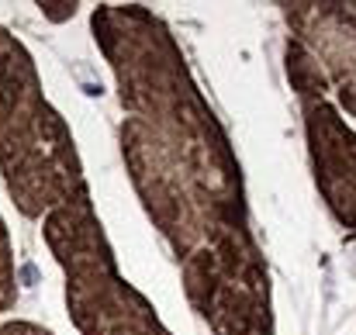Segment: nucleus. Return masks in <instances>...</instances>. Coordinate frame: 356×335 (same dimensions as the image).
Masks as SVG:
<instances>
[{"instance_id": "obj_2", "label": "nucleus", "mask_w": 356, "mask_h": 335, "mask_svg": "<svg viewBox=\"0 0 356 335\" xmlns=\"http://www.w3.org/2000/svg\"><path fill=\"white\" fill-rule=\"evenodd\" d=\"M0 173L24 218H45L90 194L66 117L45 101L31 52L7 28H0Z\"/></svg>"}, {"instance_id": "obj_3", "label": "nucleus", "mask_w": 356, "mask_h": 335, "mask_svg": "<svg viewBox=\"0 0 356 335\" xmlns=\"http://www.w3.org/2000/svg\"><path fill=\"white\" fill-rule=\"evenodd\" d=\"M42 235L63 266L70 318L80 335H173L152 301L121 277L90 194L49 211Z\"/></svg>"}, {"instance_id": "obj_4", "label": "nucleus", "mask_w": 356, "mask_h": 335, "mask_svg": "<svg viewBox=\"0 0 356 335\" xmlns=\"http://www.w3.org/2000/svg\"><path fill=\"white\" fill-rule=\"evenodd\" d=\"M180 273L187 301L215 335H277L270 273L252 231L201 245Z\"/></svg>"}, {"instance_id": "obj_6", "label": "nucleus", "mask_w": 356, "mask_h": 335, "mask_svg": "<svg viewBox=\"0 0 356 335\" xmlns=\"http://www.w3.org/2000/svg\"><path fill=\"white\" fill-rule=\"evenodd\" d=\"M291 38L318 63L339 108L356 117V0L280 3Z\"/></svg>"}, {"instance_id": "obj_1", "label": "nucleus", "mask_w": 356, "mask_h": 335, "mask_svg": "<svg viewBox=\"0 0 356 335\" xmlns=\"http://www.w3.org/2000/svg\"><path fill=\"white\" fill-rule=\"evenodd\" d=\"M90 28L128 111L121 128L166 159L229 231H249L236 149L194 83L173 31L142 3H104Z\"/></svg>"}, {"instance_id": "obj_7", "label": "nucleus", "mask_w": 356, "mask_h": 335, "mask_svg": "<svg viewBox=\"0 0 356 335\" xmlns=\"http://www.w3.org/2000/svg\"><path fill=\"white\" fill-rule=\"evenodd\" d=\"M17 301V277H14V249L7 224L0 218V311H10Z\"/></svg>"}, {"instance_id": "obj_9", "label": "nucleus", "mask_w": 356, "mask_h": 335, "mask_svg": "<svg viewBox=\"0 0 356 335\" xmlns=\"http://www.w3.org/2000/svg\"><path fill=\"white\" fill-rule=\"evenodd\" d=\"M0 335H52V332L42 329V325H35V322H3Z\"/></svg>"}, {"instance_id": "obj_5", "label": "nucleus", "mask_w": 356, "mask_h": 335, "mask_svg": "<svg viewBox=\"0 0 356 335\" xmlns=\"http://www.w3.org/2000/svg\"><path fill=\"white\" fill-rule=\"evenodd\" d=\"M284 66L305 114V138H308L315 187L339 228L356 238V131L332 104V90L318 63L294 38H287Z\"/></svg>"}, {"instance_id": "obj_8", "label": "nucleus", "mask_w": 356, "mask_h": 335, "mask_svg": "<svg viewBox=\"0 0 356 335\" xmlns=\"http://www.w3.org/2000/svg\"><path fill=\"white\" fill-rule=\"evenodd\" d=\"M38 7H42V14H45L49 21H70L80 3H73V0H42Z\"/></svg>"}]
</instances>
